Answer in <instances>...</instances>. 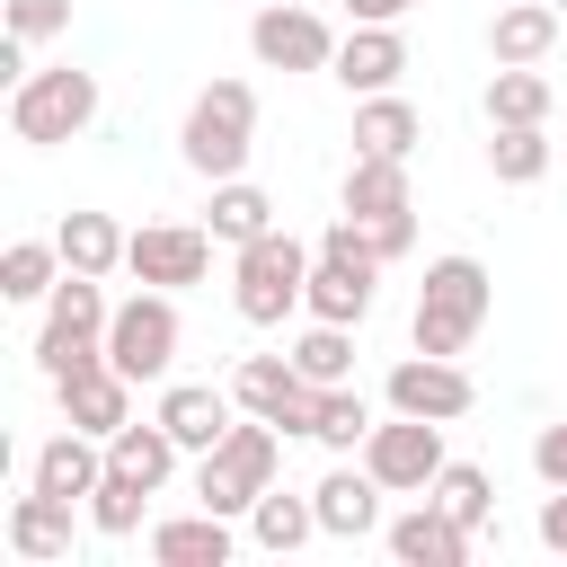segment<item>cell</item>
Here are the masks:
<instances>
[{"instance_id":"6da1fadb","label":"cell","mask_w":567,"mask_h":567,"mask_svg":"<svg viewBox=\"0 0 567 567\" xmlns=\"http://www.w3.org/2000/svg\"><path fill=\"white\" fill-rule=\"evenodd\" d=\"M487 310H496V275L478 266V257H434L425 266V284H416V319H408V346L416 354H470L478 346V328H487Z\"/></svg>"},{"instance_id":"7a4b0ae2","label":"cell","mask_w":567,"mask_h":567,"mask_svg":"<svg viewBox=\"0 0 567 567\" xmlns=\"http://www.w3.org/2000/svg\"><path fill=\"white\" fill-rule=\"evenodd\" d=\"M248 151H257V89L248 80H204L186 97V124H177V159L221 186V177H248Z\"/></svg>"},{"instance_id":"3957f363","label":"cell","mask_w":567,"mask_h":567,"mask_svg":"<svg viewBox=\"0 0 567 567\" xmlns=\"http://www.w3.org/2000/svg\"><path fill=\"white\" fill-rule=\"evenodd\" d=\"M275 478H284V425H266V416H248V408H239V425H230L213 452H195V505H213V514H230V523H248V505H257Z\"/></svg>"},{"instance_id":"277c9868","label":"cell","mask_w":567,"mask_h":567,"mask_svg":"<svg viewBox=\"0 0 567 567\" xmlns=\"http://www.w3.org/2000/svg\"><path fill=\"white\" fill-rule=\"evenodd\" d=\"M310 257H319V248H301L292 230H266V239L230 248V310H239L248 328H284V319L310 301Z\"/></svg>"},{"instance_id":"5b68a950","label":"cell","mask_w":567,"mask_h":567,"mask_svg":"<svg viewBox=\"0 0 567 567\" xmlns=\"http://www.w3.org/2000/svg\"><path fill=\"white\" fill-rule=\"evenodd\" d=\"M89 124H97V71H80V62L27 71V80L9 89V133H18V142H35V151L80 142Z\"/></svg>"},{"instance_id":"8992f818","label":"cell","mask_w":567,"mask_h":567,"mask_svg":"<svg viewBox=\"0 0 567 567\" xmlns=\"http://www.w3.org/2000/svg\"><path fill=\"white\" fill-rule=\"evenodd\" d=\"M106 319H115L106 275H62L53 301H44V328H35V372L62 381V372L97 363V354H106Z\"/></svg>"},{"instance_id":"52a82bcc","label":"cell","mask_w":567,"mask_h":567,"mask_svg":"<svg viewBox=\"0 0 567 567\" xmlns=\"http://www.w3.org/2000/svg\"><path fill=\"white\" fill-rule=\"evenodd\" d=\"M177 292H159V284H142V292H124L115 301V319H106V363L124 372V381H168L177 372Z\"/></svg>"},{"instance_id":"ba28073f","label":"cell","mask_w":567,"mask_h":567,"mask_svg":"<svg viewBox=\"0 0 567 567\" xmlns=\"http://www.w3.org/2000/svg\"><path fill=\"white\" fill-rule=\"evenodd\" d=\"M354 461H363L390 496H425V487L443 478V461H452V452H443V425H434V416H399V408H390V416L363 434V452H354Z\"/></svg>"},{"instance_id":"9c48e42d","label":"cell","mask_w":567,"mask_h":567,"mask_svg":"<svg viewBox=\"0 0 567 567\" xmlns=\"http://www.w3.org/2000/svg\"><path fill=\"white\" fill-rule=\"evenodd\" d=\"M248 53L266 71H328L337 62V27L310 0H257L248 9Z\"/></svg>"},{"instance_id":"30bf717a","label":"cell","mask_w":567,"mask_h":567,"mask_svg":"<svg viewBox=\"0 0 567 567\" xmlns=\"http://www.w3.org/2000/svg\"><path fill=\"white\" fill-rule=\"evenodd\" d=\"M213 230L204 221H142L133 239H124V275L133 284H159V292H186V284H204L213 275Z\"/></svg>"},{"instance_id":"8fae6325","label":"cell","mask_w":567,"mask_h":567,"mask_svg":"<svg viewBox=\"0 0 567 567\" xmlns=\"http://www.w3.org/2000/svg\"><path fill=\"white\" fill-rule=\"evenodd\" d=\"M381 399L399 408V416H434V425H461L470 408H478V381L461 372V354H399L390 363V381H381Z\"/></svg>"},{"instance_id":"7c38bea8","label":"cell","mask_w":567,"mask_h":567,"mask_svg":"<svg viewBox=\"0 0 567 567\" xmlns=\"http://www.w3.org/2000/svg\"><path fill=\"white\" fill-rule=\"evenodd\" d=\"M230 399H239L248 416L284 425V434H310V416H319V381H310L292 354H239V372H230Z\"/></svg>"},{"instance_id":"4fadbf2b","label":"cell","mask_w":567,"mask_h":567,"mask_svg":"<svg viewBox=\"0 0 567 567\" xmlns=\"http://www.w3.org/2000/svg\"><path fill=\"white\" fill-rule=\"evenodd\" d=\"M381 549H390L399 567H470L478 532H470L452 505H434V496H408V505L381 523Z\"/></svg>"},{"instance_id":"5bb4252c","label":"cell","mask_w":567,"mask_h":567,"mask_svg":"<svg viewBox=\"0 0 567 567\" xmlns=\"http://www.w3.org/2000/svg\"><path fill=\"white\" fill-rule=\"evenodd\" d=\"M381 496H390V487H381L354 452H337V470L310 487V505H319V532H328V540H372V532L390 523V514H381Z\"/></svg>"},{"instance_id":"9a60e30c","label":"cell","mask_w":567,"mask_h":567,"mask_svg":"<svg viewBox=\"0 0 567 567\" xmlns=\"http://www.w3.org/2000/svg\"><path fill=\"white\" fill-rule=\"evenodd\" d=\"M133 390H142V381H124V372L97 354V363H80V372H62V381H53V408H62V425H80V434H97V443H106V434L133 416Z\"/></svg>"},{"instance_id":"2e32d148","label":"cell","mask_w":567,"mask_h":567,"mask_svg":"<svg viewBox=\"0 0 567 567\" xmlns=\"http://www.w3.org/2000/svg\"><path fill=\"white\" fill-rule=\"evenodd\" d=\"M80 514H89V505L27 487V496L9 505V523H0V540H9L27 567H62V558H71V540H80Z\"/></svg>"},{"instance_id":"e0dca14e","label":"cell","mask_w":567,"mask_h":567,"mask_svg":"<svg viewBox=\"0 0 567 567\" xmlns=\"http://www.w3.org/2000/svg\"><path fill=\"white\" fill-rule=\"evenodd\" d=\"M328 80H337L346 97H381V89H399V80H408V35H399V27H346Z\"/></svg>"},{"instance_id":"ac0fdd59","label":"cell","mask_w":567,"mask_h":567,"mask_svg":"<svg viewBox=\"0 0 567 567\" xmlns=\"http://www.w3.org/2000/svg\"><path fill=\"white\" fill-rule=\"evenodd\" d=\"M151 416H159V425L186 443V461H195V452H213V443L239 425V399L213 390V381H159V408H151Z\"/></svg>"},{"instance_id":"d6986e66","label":"cell","mask_w":567,"mask_h":567,"mask_svg":"<svg viewBox=\"0 0 567 567\" xmlns=\"http://www.w3.org/2000/svg\"><path fill=\"white\" fill-rule=\"evenodd\" d=\"M97 478H106V443H97V434H80V425L44 434V443H35V461H27V487L71 496V505H89V496H97Z\"/></svg>"},{"instance_id":"ffe728a7","label":"cell","mask_w":567,"mask_h":567,"mask_svg":"<svg viewBox=\"0 0 567 567\" xmlns=\"http://www.w3.org/2000/svg\"><path fill=\"white\" fill-rule=\"evenodd\" d=\"M142 540H151V558H159V567H230L239 523H230V514H213V505H195V514H159Z\"/></svg>"},{"instance_id":"44dd1931","label":"cell","mask_w":567,"mask_h":567,"mask_svg":"<svg viewBox=\"0 0 567 567\" xmlns=\"http://www.w3.org/2000/svg\"><path fill=\"white\" fill-rule=\"evenodd\" d=\"M337 213H354V221H408V213H416V195H408V159H372V151H354V159H346V186H337Z\"/></svg>"},{"instance_id":"7402d4cb","label":"cell","mask_w":567,"mask_h":567,"mask_svg":"<svg viewBox=\"0 0 567 567\" xmlns=\"http://www.w3.org/2000/svg\"><path fill=\"white\" fill-rule=\"evenodd\" d=\"M248 540H257L266 558H292V549H310V540H328V532H319V505H310V487L292 496V487L275 478V487H266V496L248 505Z\"/></svg>"},{"instance_id":"603a6c76","label":"cell","mask_w":567,"mask_h":567,"mask_svg":"<svg viewBox=\"0 0 567 567\" xmlns=\"http://www.w3.org/2000/svg\"><path fill=\"white\" fill-rule=\"evenodd\" d=\"M558 9L549 0H505L496 18H487V62H549V44H558Z\"/></svg>"},{"instance_id":"cb8c5ba5","label":"cell","mask_w":567,"mask_h":567,"mask_svg":"<svg viewBox=\"0 0 567 567\" xmlns=\"http://www.w3.org/2000/svg\"><path fill=\"white\" fill-rule=\"evenodd\" d=\"M416 142H425V115H416L399 89L354 97V151H372V159H416Z\"/></svg>"},{"instance_id":"d4e9b609","label":"cell","mask_w":567,"mask_h":567,"mask_svg":"<svg viewBox=\"0 0 567 567\" xmlns=\"http://www.w3.org/2000/svg\"><path fill=\"white\" fill-rule=\"evenodd\" d=\"M204 230H213L221 248H248V239H266V230H284V221H275V195H266L257 177H221L213 204H204Z\"/></svg>"},{"instance_id":"484cf974","label":"cell","mask_w":567,"mask_h":567,"mask_svg":"<svg viewBox=\"0 0 567 567\" xmlns=\"http://www.w3.org/2000/svg\"><path fill=\"white\" fill-rule=\"evenodd\" d=\"M124 239H133V230H124L115 213H89V204L53 221V248H62L71 275H115V266H124Z\"/></svg>"},{"instance_id":"4316f807","label":"cell","mask_w":567,"mask_h":567,"mask_svg":"<svg viewBox=\"0 0 567 567\" xmlns=\"http://www.w3.org/2000/svg\"><path fill=\"white\" fill-rule=\"evenodd\" d=\"M151 478L142 470H124V461H106V478H97V496H89V532L97 540H133V532H151Z\"/></svg>"},{"instance_id":"83f0119b","label":"cell","mask_w":567,"mask_h":567,"mask_svg":"<svg viewBox=\"0 0 567 567\" xmlns=\"http://www.w3.org/2000/svg\"><path fill=\"white\" fill-rule=\"evenodd\" d=\"M487 124H549V71L540 62H496L487 71Z\"/></svg>"},{"instance_id":"f1b7e54d","label":"cell","mask_w":567,"mask_h":567,"mask_svg":"<svg viewBox=\"0 0 567 567\" xmlns=\"http://www.w3.org/2000/svg\"><path fill=\"white\" fill-rule=\"evenodd\" d=\"M106 461H124V470H142L151 487H168V478H177V461H186V443H177L159 416H151V425H142V416H124V425L106 434Z\"/></svg>"},{"instance_id":"f546056e","label":"cell","mask_w":567,"mask_h":567,"mask_svg":"<svg viewBox=\"0 0 567 567\" xmlns=\"http://www.w3.org/2000/svg\"><path fill=\"white\" fill-rule=\"evenodd\" d=\"M487 177L496 186H540L549 177V133L540 124H487Z\"/></svg>"},{"instance_id":"4dcf8cb0","label":"cell","mask_w":567,"mask_h":567,"mask_svg":"<svg viewBox=\"0 0 567 567\" xmlns=\"http://www.w3.org/2000/svg\"><path fill=\"white\" fill-rule=\"evenodd\" d=\"M62 275H71V266H62L53 239H9V248H0V301H53Z\"/></svg>"},{"instance_id":"1f68e13d","label":"cell","mask_w":567,"mask_h":567,"mask_svg":"<svg viewBox=\"0 0 567 567\" xmlns=\"http://www.w3.org/2000/svg\"><path fill=\"white\" fill-rule=\"evenodd\" d=\"M381 416H372V399L354 390V381H337V390H319V416H310V443L319 452H363V434H372Z\"/></svg>"},{"instance_id":"d6a6232c","label":"cell","mask_w":567,"mask_h":567,"mask_svg":"<svg viewBox=\"0 0 567 567\" xmlns=\"http://www.w3.org/2000/svg\"><path fill=\"white\" fill-rule=\"evenodd\" d=\"M319 390H337V381H354V328H337V319H310L292 346H284Z\"/></svg>"},{"instance_id":"836d02e7","label":"cell","mask_w":567,"mask_h":567,"mask_svg":"<svg viewBox=\"0 0 567 567\" xmlns=\"http://www.w3.org/2000/svg\"><path fill=\"white\" fill-rule=\"evenodd\" d=\"M425 496H434V505H452L470 532H487V514H496V478H487L478 461H443V478H434Z\"/></svg>"},{"instance_id":"e575fe53","label":"cell","mask_w":567,"mask_h":567,"mask_svg":"<svg viewBox=\"0 0 567 567\" xmlns=\"http://www.w3.org/2000/svg\"><path fill=\"white\" fill-rule=\"evenodd\" d=\"M9 35H27V44L71 35V0H9Z\"/></svg>"},{"instance_id":"d590c367","label":"cell","mask_w":567,"mask_h":567,"mask_svg":"<svg viewBox=\"0 0 567 567\" xmlns=\"http://www.w3.org/2000/svg\"><path fill=\"white\" fill-rule=\"evenodd\" d=\"M532 478H540V487H567V416H549V425L532 434Z\"/></svg>"},{"instance_id":"8d00e7d4","label":"cell","mask_w":567,"mask_h":567,"mask_svg":"<svg viewBox=\"0 0 567 567\" xmlns=\"http://www.w3.org/2000/svg\"><path fill=\"white\" fill-rule=\"evenodd\" d=\"M363 230H372V248H381V266H399V257L416 248V213H408V221H363Z\"/></svg>"},{"instance_id":"74e56055","label":"cell","mask_w":567,"mask_h":567,"mask_svg":"<svg viewBox=\"0 0 567 567\" xmlns=\"http://www.w3.org/2000/svg\"><path fill=\"white\" fill-rule=\"evenodd\" d=\"M416 0H346V27H408Z\"/></svg>"},{"instance_id":"f35d334b","label":"cell","mask_w":567,"mask_h":567,"mask_svg":"<svg viewBox=\"0 0 567 567\" xmlns=\"http://www.w3.org/2000/svg\"><path fill=\"white\" fill-rule=\"evenodd\" d=\"M532 532H540V549H558V558H567V487H549V496H540V523H532Z\"/></svg>"},{"instance_id":"ab89813d","label":"cell","mask_w":567,"mask_h":567,"mask_svg":"<svg viewBox=\"0 0 567 567\" xmlns=\"http://www.w3.org/2000/svg\"><path fill=\"white\" fill-rule=\"evenodd\" d=\"M549 9H558V18H567V0H549Z\"/></svg>"}]
</instances>
